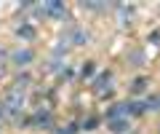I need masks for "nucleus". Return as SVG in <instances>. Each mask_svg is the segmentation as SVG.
Returning a JSON list of instances; mask_svg holds the SVG:
<instances>
[{
	"label": "nucleus",
	"mask_w": 160,
	"mask_h": 134,
	"mask_svg": "<svg viewBox=\"0 0 160 134\" xmlns=\"http://www.w3.org/2000/svg\"><path fill=\"white\" fill-rule=\"evenodd\" d=\"M22 107H24V94L19 91V88L8 91L6 97H3V102H0V110H3V115H8V118H16L19 113H22Z\"/></svg>",
	"instance_id": "f257e3e1"
},
{
	"label": "nucleus",
	"mask_w": 160,
	"mask_h": 134,
	"mask_svg": "<svg viewBox=\"0 0 160 134\" xmlns=\"http://www.w3.org/2000/svg\"><path fill=\"white\" fill-rule=\"evenodd\" d=\"M40 8H43V13L51 16V19H64V16H67V6L59 3V0H48V3H43Z\"/></svg>",
	"instance_id": "f03ea898"
},
{
	"label": "nucleus",
	"mask_w": 160,
	"mask_h": 134,
	"mask_svg": "<svg viewBox=\"0 0 160 134\" xmlns=\"http://www.w3.org/2000/svg\"><path fill=\"white\" fill-rule=\"evenodd\" d=\"M120 118H128V102H115L107 110V121H120ZM131 121V118H128Z\"/></svg>",
	"instance_id": "7ed1b4c3"
},
{
	"label": "nucleus",
	"mask_w": 160,
	"mask_h": 134,
	"mask_svg": "<svg viewBox=\"0 0 160 134\" xmlns=\"http://www.w3.org/2000/svg\"><path fill=\"white\" fill-rule=\"evenodd\" d=\"M147 113V105H144V99L142 97H133L131 102H128V118H139Z\"/></svg>",
	"instance_id": "20e7f679"
},
{
	"label": "nucleus",
	"mask_w": 160,
	"mask_h": 134,
	"mask_svg": "<svg viewBox=\"0 0 160 134\" xmlns=\"http://www.w3.org/2000/svg\"><path fill=\"white\" fill-rule=\"evenodd\" d=\"M88 40V35L83 32L80 27H75V29H69V35L64 38V43H75V46H83V43Z\"/></svg>",
	"instance_id": "39448f33"
},
{
	"label": "nucleus",
	"mask_w": 160,
	"mask_h": 134,
	"mask_svg": "<svg viewBox=\"0 0 160 134\" xmlns=\"http://www.w3.org/2000/svg\"><path fill=\"white\" fill-rule=\"evenodd\" d=\"M13 62H16V64H29V62H32V59H35V54L32 51H29V48H19V51H13Z\"/></svg>",
	"instance_id": "423d86ee"
},
{
	"label": "nucleus",
	"mask_w": 160,
	"mask_h": 134,
	"mask_svg": "<svg viewBox=\"0 0 160 134\" xmlns=\"http://www.w3.org/2000/svg\"><path fill=\"white\" fill-rule=\"evenodd\" d=\"M131 129V121L128 118H120V121H109V131L112 134H126Z\"/></svg>",
	"instance_id": "0eeeda50"
},
{
	"label": "nucleus",
	"mask_w": 160,
	"mask_h": 134,
	"mask_svg": "<svg viewBox=\"0 0 160 134\" xmlns=\"http://www.w3.org/2000/svg\"><path fill=\"white\" fill-rule=\"evenodd\" d=\"M107 86H112V72H102L99 78H93V88L96 91H104Z\"/></svg>",
	"instance_id": "6e6552de"
},
{
	"label": "nucleus",
	"mask_w": 160,
	"mask_h": 134,
	"mask_svg": "<svg viewBox=\"0 0 160 134\" xmlns=\"http://www.w3.org/2000/svg\"><path fill=\"white\" fill-rule=\"evenodd\" d=\"M16 38H22V40H32V38H35V27H32V24H22V27L16 29Z\"/></svg>",
	"instance_id": "1a4fd4ad"
},
{
	"label": "nucleus",
	"mask_w": 160,
	"mask_h": 134,
	"mask_svg": "<svg viewBox=\"0 0 160 134\" xmlns=\"http://www.w3.org/2000/svg\"><path fill=\"white\" fill-rule=\"evenodd\" d=\"M29 123H32V126H51V113H46V110L38 113V115H35Z\"/></svg>",
	"instance_id": "9d476101"
},
{
	"label": "nucleus",
	"mask_w": 160,
	"mask_h": 134,
	"mask_svg": "<svg viewBox=\"0 0 160 134\" xmlns=\"http://www.w3.org/2000/svg\"><path fill=\"white\" fill-rule=\"evenodd\" d=\"M93 72H96V64H93V62H86V64H83V70H80V78H83V81H91Z\"/></svg>",
	"instance_id": "9b49d317"
},
{
	"label": "nucleus",
	"mask_w": 160,
	"mask_h": 134,
	"mask_svg": "<svg viewBox=\"0 0 160 134\" xmlns=\"http://www.w3.org/2000/svg\"><path fill=\"white\" fill-rule=\"evenodd\" d=\"M144 88H147V78H139L136 83H131V94H133V97H139Z\"/></svg>",
	"instance_id": "f8f14e48"
},
{
	"label": "nucleus",
	"mask_w": 160,
	"mask_h": 134,
	"mask_svg": "<svg viewBox=\"0 0 160 134\" xmlns=\"http://www.w3.org/2000/svg\"><path fill=\"white\" fill-rule=\"evenodd\" d=\"M80 6H83V8H91V11H104V8H109V3H91V0H83Z\"/></svg>",
	"instance_id": "ddd939ff"
},
{
	"label": "nucleus",
	"mask_w": 160,
	"mask_h": 134,
	"mask_svg": "<svg viewBox=\"0 0 160 134\" xmlns=\"http://www.w3.org/2000/svg\"><path fill=\"white\" fill-rule=\"evenodd\" d=\"M149 43H160V29H155V32H149V38H147Z\"/></svg>",
	"instance_id": "4468645a"
},
{
	"label": "nucleus",
	"mask_w": 160,
	"mask_h": 134,
	"mask_svg": "<svg viewBox=\"0 0 160 134\" xmlns=\"http://www.w3.org/2000/svg\"><path fill=\"white\" fill-rule=\"evenodd\" d=\"M96 123H99L96 118H91V121H86V129H96Z\"/></svg>",
	"instance_id": "2eb2a0df"
}]
</instances>
